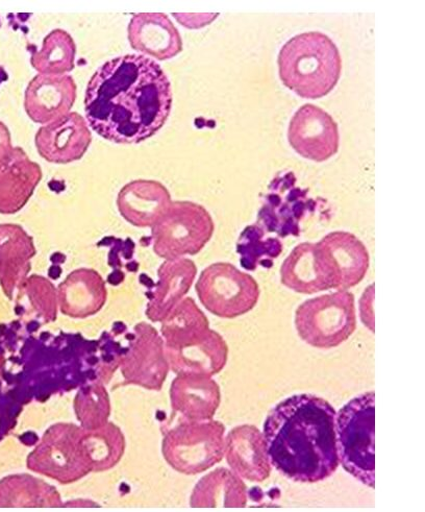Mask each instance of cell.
<instances>
[{
    "mask_svg": "<svg viewBox=\"0 0 425 512\" xmlns=\"http://www.w3.org/2000/svg\"><path fill=\"white\" fill-rule=\"evenodd\" d=\"M225 427L218 421L185 420L169 430L163 453L169 465L185 475L213 468L224 457Z\"/></svg>",
    "mask_w": 425,
    "mask_h": 512,
    "instance_id": "52a82bcc",
    "label": "cell"
},
{
    "mask_svg": "<svg viewBox=\"0 0 425 512\" xmlns=\"http://www.w3.org/2000/svg\"><path fill=\"white\" fill-rule=\"evenodd\" d=\"M49 485L30 476H10L0 480V507L44 506L34 492Z\"/></svg>",
    "mask_w": 425,
    "mask_h": 512,
    "instance_id": "4dcf8cb0",
    "label": "cell"
},
{
    "mask_svg": "<svg viewBox=\"0 0 425 512\" xmlns=\"http://www.w3.org/2000/svg\"><path fill=\"white\" fill-rule=\"evenodd\" d=\"M316 207L317 202L309 197V190L296 186L293 173H285L269 185L258 214V225L281 238L299 236L300 224Z\"/></svg>",
    "mask_w": 425,
    "mask_h": 512,
    "instance_id": "30bf717a",
    "label": "cell"
},
{
    "mask_svg": "<svg viewBox=\"0 0 425 512\" xmlns=\"http://www.w3.org/2000/svg\"><path fill=\"white\" fill-rule=\"evenodd\" d=\"M83 431L72 425L50 428L29 456V469L62 483L86 476L92 469L82 443Z\"/></svg>",
    "mask_w": 425,
    "mask_h": 512,
    "instance_id": "9c48e42d",
    "label": "cell"
},
{
    "mask_svg": "<svg viewBox=\"0 0 425 512\" xmlns=\"http://www.w3.org/2000/svg\"><path fill=\"white\" fill-rule=\"evenodd\" d=\"M35 255L33 238L21 227L0 226V281L8 297L22 285Z\"/></svg>",
    "mask_w": 425,
    "mask_h": 512,
    "instance_id": "d4e9b609",
    "label": "cell"
},
{
    "mask_svg": "<svg viewBox=\"0 0 425 512\" xmlns=\"http://www.w3.org/2000/svg\"><path fill=\"white\" fill-rule=\"evenodd\" d=\"M162 322L164 349L180 347L210 329L207 316L191 298L183 299Z\"/></svg>",
    "mask_w": 425,
    "mask_h": 512,
    "instance_id": "4316f807",
    "label": "cell"
},
{
    "mask_svg": "<svg viewBox=\"0 0 425 512\" xmlns=\"http://www.w3.org/2000/svg\"><path fill=\"white\" fill-rule=\"evenodd\" d=\"M29 298L47 322L54 321L57 316L58 292L54 285L44 278L33 276L27 283Z\"/></svg>",
    "mask_w": 425,
    "mask_h": 512,
    "instance_id": "1f68e13d",
    "label": "cell"
},
{
    "mask_svg": "<svg viewBox=\"0 0 425 512\" xmlns=\"http://www.w3.org/2000/svg\"><path fill=\"white\" fill-rule=\"evenodd\" d=\"M224 456L230 469L242 479L264 482L272 466L263 432L253 425L233 428L224 440Z\"/></svg>",
    "mask_w": 425,
    "mask_h": 512,
    "instance_id": "e0dca14e",
    "label": "cell"
},
{
    "mask_svg": "<svg viewBox=\"0 0 425 512\" xmlns=\"http://www.w3.org/2000/svg\"><path fill=\"white\" fill-rule=\"evenodd\" d=\"M169 367L181 374H199L213 377L228 362L229 347L223 337L209 330L204 336L184 347L165 350Z\"/></svg>",
    "mask_w": 425,
    "mask_h": 512,
    "instance_id": "d6986e66",
    "label": "cell"
},
{
    "mask_svg": "<svg viewBox=\"0 0 425 512\" xmlns=\"http://www.w3.org/2000/svg\"><path fill=\"white\" fill-rule=\"evenodd\" d=\"M316 246L332 268L337 290H348L363 281L370 257L364 243L356 235L345 231L331 232Z\"/></svg>",
    "mask_w": 425,
    "mask_h": 512,
    "instance_id": "2e32d148",
    "label": "cell"
},
{
    "mask_svg": "<svg viewBox=\"0 0 425 512\" xmlns=\"http://www.w3.org/2000/svg\"><path fill=\"white\" fill-rule=\"evenodd\" d=\"M281 282L297 294L314 295L334 289L318 257L315 243L296 246L281 266Z\"/></svg>",
    "mask_w": 425,
    "mask_h": 512,
    "instance_id": "cb8c5ba5",
    "label": "cell"
},
{
    "mask_svg": "<svg viewBox=\"0 0 425 512\" xmlns=\"http://www.w3.org/2000/svg\"><path fill=\"white\" fill-rule=\"evenodd\" d=\"M171 403L188 421H209L220 405V387L210 376L181 374L171 385Z\"/></svg>",
    "mask_w": 425,
    "mask_h": 512,
    "instance_id": "ffe728a7",
    "label": "cell"
},
{
    "mask_svg": "<svg viewBox=\"0 0 425 512\" xmlns=\"http://www.w3.org/2000/svg\"><path fill=\"white\" fill-rule=\"evenodd\" d=\"M57 292L61 311L77 319L94 315L107 300L105 281L97 272L87 268L72 272Z\"/></svg>",
    "mask_w": 425,
    "mask_h": 512,
    "instance_id": "603a6c76",
    "label": "cell"
},
{
    "mask_svg": "<svg viewBox=\"0 0 425 512\" xmlns=\"http://www.w3.org/2000/svg\"><path fill=\"white\" fill-rule=\"evenodd\" d=\"M195 289L200 303L221 319H236L252 311L261 295L254 277L227 262L205 268Z\"/></svg>",
    "mask_w": 425,
    "mask_h": 512,
    "instance_id": "ba28073f",
    "label": "cell"
},
{
    "mask_svg": "<svg viewBox=\"0 0 425 512\" xmlns=\"http://www.w3.org/2000/svg\"><path fill=\"white\" fill-rule=\"evenodd\" d=\"M294 323L307 345L322 350L337 348L356 331L355 296L338 290L307 300L296 309Z\"/></svg>",
    "mask_w": 425,
    "mask_h": 512,
    "instance_id": "5b68a950",
    "label": "cell"
},
{
    "mask_svg": "<svg viewBox=\"0 0 425 512\" xmlns=\"http://www.w3.org/2000/svg\"><path fill=\"white\" fill-rule=\"evenodd\" d=\"M196 274L197 267L190 259L166 260L158 272L157 288L150 292L147 318L162 322L188 294Z\"/></svg>",
    "mask_w": 425,
    "mask_h": 512,
    "instance_id": "7402d4cb",
    "label": "cell"
},
{
    "mask_svg": "<svg viewBox=\"0 0 425 512\" xmlns=\"http://www.w3.org/2000/svg\"><path fill=\"white\" fill-rule=\"evenodd\" d=\"M171 202L170 193L164 185L147 180L125 185L117 198L121 216L139 228H152Z\"/></svg>",
    "mask_w": 425,
    "mask_h": 512,
    "instance_id": "44dd1931",
    "label": "cell"
},
{
    "mask_svg": "<svg viewBox=\"0 0 425 512\" xmlns=\"http://www.w3.org/2000/svg\"><path fill=\"white\" fill-rule=\"evenodd\" d=\"M91 141L89 126L77 112H70L40 128L35 138L39 155L55 164H68L82 159Z\"/></svg>",
    "mask_w": 425,
    "mask_h": 512,
    "instance_id": "4fadbf2b",
    "label": "cell"
},
{
    "mask_svg": "<svg viewBox=\"0 0 425 512\" xmlns=\"http://www.w3.org/2000/svg\"><path fill=\"white\" fill-rule=\"evenodd\" d=\"M128 31L131 46L145 56L166 61L177 57L183 51V41L178 29L164 14L135 15Z\"/></svg>",
    "mask_w": 425,
    "mask_h": 512,
    "instance_id": "ac0fdd59",
    "label": "cell"
},
{
    "mask_svg": "<svg viewBox=\"0 0 425 512\" xmlns=\"http://www.w3.org/2000/svg\"><path fill=\"white\" fill-rule=\"evenodd\" d=\"M288 141L300 157L318 163L325 162L339 151V128L328 112L306 104L295 112L290 121Z\"/></svg>",
    "mask_w": 425,
    "mask_h": 512,
    "instance_id": "7c38bea8",
    "label": "cell"
},
{
    "mask_svg": "<svg viewBox=\"0 0 425 512\" xmlns=\"http://www.w3.org/2000/svg\"><path fill=\"white\" fill-rule=\"evenodd\" d=\"M42 180V170L20 148H14L0 123V213L14 214L28 204Z\"/></svg>",
    "mask_w": 425,
    "mask_h": 512,
    "instance_id": "8fae6325",
    "label": "cell"
},
{
    "mask_svg": "<svg viewBox=\"0 0 425 512\" xmlns=\"http://www.w3.org/2000/svg\"><path fill=\"white\" fill-rule=\"evenodd\" d=\"M215 225L210 212L192 202H171L152 227L155 253L166 260L194 256L211 240Z\"/></svg>",
    "mask_w": 425,
    "mask_h": 512,
    "instance_id": "8992f818",
    "label": "cell"
},
{
    "mask_svg": "<svg viewBox=\"0 0 425 512\" xmlns=\"http://www.w3.org/2000/svg\"><path fill=\"white\" fill-rule=\"evenodd\" d=\"M247 486L232 470L219 468L199 480L190 505L194 508H243L247 505Z\"/></svg>",
    "mask_w": 425,
    "mask_h": 512,
    "instance_id": "484cf974",
    "label": "cell"
},
{
    "mask_svg": "<svg viewBox=\"0 0 425 512\" xmlns=\"http://www.w3.org/2000/svg\"><path fill=\"white\" fill-rule=\"evenodd\" d=\"M172 109L170 81L153 59L114 58L100 66L85 95L88 126L118 144H137L156 135Z\"/></svg>",
    "mask_w": 425,
    "mask_h": 512,
    "instance_id": "6da1fadb",
    "label": "cell"
},
{
    "mask_svg": "<svg viewBox=\"0 0 425 512\" xmlns=\"http://www.w3.org/2000/svg\"><path fill=\"white\" fill-rule=\"evenodd\" d=\"M336 414L327 400L311 394L294 395L273 407L263 429L271 466L295 482L330 478L340 465Z\"/></svg>",
    "mask_w": 425,
    "mask_h": 512,
    "instance_id": "7a4b0ae2",
    "label": "cell"
},
{
    "mask_svg": "<svg viewBox=\"0 0 425 512\" xmlns=\"http://www.w3.org/2000/svg\"><path fill=\"white\" fill-rule=\"evenodd\" d=\"M122 362V374L132 383L148 388H160L168 373L164 341L157 330L139 324Z\"/></svg>",
    "mask_w": 425,
    "mask_h": 512,
    "instance_id": "5bb4252c",
    "label": "cell"
},
{
    "mask_svg": "<svg viewBox=\"0 0 425 512\" xmlns=\"http://www.w3.org/2000/svg\"><path fill=\"white\" fill-rule=\"evenodd\" d=\"M375 396L364 393L345 404L336 414L339 463L364 485L374 487Z\"/></svg>",
    "mask_w": 425,
    "mask_h": 512,
    "instance_id": "277c9868",
    "label": "cell"
},
{
    "mask_svg": "<svg viewBox=\"0 0 425 512\" xmlns=\"http://www.w3.org/2000/svg\"><path fill=\"white\" fill-rule=\"evenodd\" d=\"M77 47L71 36L63 30H55L43 41L41 50L32 55V66L39 75L63 76L74 68Z\"/></svg>",
    "mask_w": 425,
    "mask_h": 512,
    "instance_id": "83f0119b",
    "label": "cell"
},
{
    "mask_svg": "<svg viewBox=\"0 0 425 512\" xmlns=\"http://www.w3.org/2000/svg\"><path fill=\"white\" fill-rule=\"evenodd\" d=\"M279 75L282 83L306 100H319L338 85L342 58L327 35L308 32L289 39L281 48Z\"/></svg>",
    "mask_w": 425,
    "mask_h": 512,
    "instance_id": "3957f363",
    "label": "cell"
},
{
    "mask_svg": "<svg viewBox=\"0 0 425 512\" xmlns=\"http://www.w3.org/2000/svg\"><path fill=\"white\" fill-rule=\"evenodd\" d=\"M77 101V85L68 75H38L24 94V109L36 124L48 125L69 114Z\"/></svg>",
    "mask_w": 425,
    "mask_h": 512,
    "instance_id": "9a60e30c",
    "label": "cell"
},
{
    "mask_svg": "<svg viewBox=\"0 0 425 512\" xmlns=\"http://www.w3.org/2000/svg\"><path fill=\"white\" fill-rule=\"evenodd\" d=\"M237 253L244 270L253 272L258 266L272 267L283 253V243L279 238L268 237L259 225L248 226L238 239Z\"/></svg>",
    "mask_w": 425,
    "mask_h": 512,
    "instance_id": "f1b7e54d",
    "label": "cell"
},
{
    "mask_svg": "<svg viewBox=\"0 0 425 512\" xmlns=\"http://www.w3.org/2000/svg\"><path fill=\"white\" fill-rule=\"evenodd\" d=\"M82 443L92 471L110 469L120 459L124 442L120 431L113 425L84 430Z\"/></svg>",
    "mask_w": 425,
    "mask_h": 512,
    "instance_id": "f546056e",
    "label": "cell"
}]
</instances>
